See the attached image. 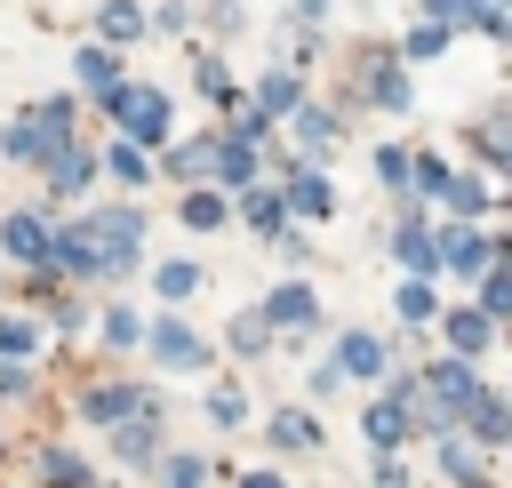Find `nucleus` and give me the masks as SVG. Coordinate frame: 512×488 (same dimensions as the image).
Returning <instances> with one entry per match:
<instances>
[{
	"instance_id": "nucleus-32",
	"label": "nucleus",
	"mask_w": 512,
	"mask_h": 488,
	"mask_svg": "<svg viewBox=\"0 0 512 488\" xmlns=\"http://www.w3.org/2000/svg\"><path fill=\"white\" fill-rule=\"evenodd\" d=\"M216 216H224V200H216V192H200V184H192V192H184V224H216Z\"/></svg>"
},
{
	"instance_id": "nucleus-44",
	"label": "nucleus",
	"mask_w": 512,
	"mask_h": 488,
	"mask_svg": "<svg viewBox=\"0 0 512 488\" xmlns=\"http://www.w3.org/2000/svg\"><path fill=\"white\" fill-rule=\"evenodd\" d=\"M248 488H280V480H272V472H248Z\"/></svg>"
},
{
	"instance_id": "nucleus-12",
	"label": "nucleus",
	"mask_w": 512,
	"mask_h": 488,
	"mask_svg": "<svg viewBox=\"0 0 512 488\" xmlns=\"http://www.w3.org/2000/svg\"><path fill=\"white\" fill-rule=\"evenodd\" d=\"M280 208H288V216H328V208H336V192H328V176H296Z\"/></svg>"
},
{
	"instance_id": "nucleus-37",
	"label": "nucleus",
	"mask_w": 512,
	"mask_h": 488,
	"mask_svg": "<svg viewBox=\"0 0 512 488\" xmlns=\"http://www.w3.org/2000/svg\"><path fill=\"white\" fill-rule=\"evenodd\" d=\"M168 488H208V472H200V456H168Z\"/></svg>"
},
{
	"instance_id": "nucleus-36",
	"label": "nucleus",
	"mask_w": 512,
	"mask_h": 488,
	"mask_svg": "<svg viewBox=\"0 0 512 488\" xmlns=\"http://www.w3.org/2000/svg\"><path fill=\"white\" fill-rule=\"evenodd\" d=\"M400 320H432V288H424V280L400 288Z\"/></svg>"
},
{
	"instance_id": "nucleus-33",
	"label": "nucleus",
	"mask_w": 512,
	"mask_h": 488,
	"mask_svg": "<svg viewBox=\"0 0 512 488\" xmlns=\"http://www.w3.org/2000/svg\"><path fill=\"white\" fill-rule=\"evenodd\" d=\"M200 288V264H160V296H192Z\"/></svg>"
},
{
	"instance_id": "nucleus-17",
	"label": "nucleus",
	"mask_w": 512,
	"mask_h": 488,
	"mask_svg": "<svg viewBox=\"0 0 512 488\" xmlns=\"http://www.w3.org/2000/svg\"><path fill=\"white\" fill-rule=\"evenodd\" d=\"M240 216H248V224H256L264 240H272V232L288 224V208H280V192H256V184H248V200H240Z\"/></svg>"
},
{
	"instance_id": "nucleus-10",
	"label": "nucleus",
	"mask_w": 512,
	"mask_h": 488,
	"mask_svg": "<svg viewBox=\"0 0 512 488\" xmlns=\"http://www.w3.org/2000/svg\"><path fill=\"white\" fill-rule=\"evenodd\" d=\"M152 352H160L168 368H200V360H208V352H200V336H192L184 320H160V328H152Z\"/></svg>"
},
{
	"instance_id": "nucleus-7",
	"label": "nucleus",
	"mask_w": 512,
	"mask_h": 488,
	"mask_svg": "<svg viewBox=\"0 0 512 488\" xmlns=\"http://www.w3.org/2000/svg\"><path fill=\"white\" fill-rule=\"evenodd\" d=\"M488 328H496L488 312H448V320H440V336H448V360H472V352H488V344H496Z\"/></svg>"
},
{
	"instance_id": "nucleus-30",
	"label": "nucleus",
	"mask_w": 512,
	"mask_h": 488,
	"mask_svg": "<svg viewBox=\"0 0 512 488\" xmlns=\"http://www.w3.org/2000/svg\"><path fill=\"white\" fill-rule=\"evenodd\" d=\"M32 344H40V328H32V320H0V352H8V360H24Z\"/></svg>"
},
{
	"instance_id": "nucleus-39",
	"label": "nucleus",
	"mask_w": 512,
	"mask_h": 488,
	"mask_svg": "<svg viewBox=\"0 0 512 488\" xmlns=\"http://www.w3.org/2000/svg\"><path fill=\"white\" fill-rule=\"evenodd\" d=\"M504 304H512V280H504V272H488V288H480V312H488V320H496V312H504Z\"/></svg>"
},
{
	"instance_id": "nucleus-31",
	"label": "nucleus",
	"mask_w": 512,
	"mask_h": 488,
	"mask_svg": "<svg viewBox=\"0 0 512 488\" xmlns=\"http://www.w3.org/2000/svg\"><path fill=\"white\" fill-rule=\"evenodd\" d=\"M376 184H408V152L400 144H376Z\"/></svg>"
},
{
	"instance_id": "nucleus-23",
	"label": "nucleus",
	"mask_w": 512,
	"mask_h": 488,
	"mask_svg": "<svg viewBox=\"0 0 512 488\" xmlns=\"http://www.w3.org/2000/svg\"><path fill=\"white\" fill-rule=\"evenodd\" d=\"M440 192H448V208H456V224H472V216H480V208H488V192H480V184H472V176H448V184H440Z\"/></svg>"
},
{
	"instance_id": "nucleus-19",
	"label": "nucleus",
	"mask_w": 512,
	"mask_h": 488,
	"mask_svg": "<svg viewBox=\"0 0 512 488\" xmlns=\"http://www.w3.org/2000/svg\"><path fill=\"white\" fill-rule=\"evenodd\" d=\"M96 24H104V40H136V32H144V8H136V0H104Z\"/></svg>"
},
{
	"instance_id": "nucleus-42",
	"label": "nucleus",
	"mask_w": 512,
	"mask_h": 488,
	"mask_svg": "<svg viewBox=\"0 0 512 488\" xmlns=\"http://www.w3.org/2000/svg\"><path fill=\"white\" fill-rule=\"evenodd\" d=\"M48 480H56V488H88V472H80V456H48Z\"/></svg>"
},
{
	"instance_id": "nucleus-41",
	"label": "nucleus",
	"mask_w": 512,
	"mask_h": 488,
	"mask_svg": "<svg viewBox=\"0 0 512 488\" xmlns=\"http://www.w3.org/2000/svg\"><path fill=\"white\" fill-rule=\"evenodd\" d=\"M208 416H216V424H240V416H248V408H240V392H232V384H224V392H208Z\"/></svg>"
},
{
	"instance_id": "nucleus-43",
	"label": "nucleus",
	"mask_w": 512,
	"mask_h": 488,
	"mask_svg": "<svg viewBox=\"0 0 512 488\" xmlns=\"http://www.w3.org/2000/svg\"><path fill=\"white\" fill-rule=\"evenodd\" d=\"M408 176H416V184H424V192H440V184H448V168H440V160H432V152H424V160H416V168H408Z\"/></svg>"
},
{
	"instance_id": "nucleus-3",
	"label": "nucleus",
	"mask_w": 512,
	"mask_h": 488,
	"mask_svg": "<svg viewBox=\"0 0 512 488\" xmlns=\"http://www.w3.org/2000/svg\"><path fill=\"white\" fill-rule=\"evenodd\" d=\"M432 256H440V264H448V272H488V264H496V240H488V232H480V224H448V232H440V248H432Z\"/></svg>"
},
{
	"instance_id": "nucleus-29",
	"label": "nucleus",
	"mask_w": 512,
	"mask_h": 488,
	"mask_svg": "<svg viewBox=\"0 0 512 488\" xmlns=\"http://www.w3.org/2000/svg\"><path fill=\"white\" fill-rule=\"evenodd\" d=\"M112 176H120V184H144V176H152V160H144L136 144H112Z\"/></svg>"
},
{
	"instance_id": "nucleus-15",
	"label": "nucleus",
	"mask_w": 512,
	"mask_h": 488,
	"mask_svg": "<svg viewBox=\"0 0 512 488\" xmlns=\"http://www.w3.org/2000/svg\"><path fill=\"white\" fill-rule=\"evenodd\" d=\"M224 184H248L256 176V144H232V136H216V160H208Z\"/></svg>"
},
{
	"instance_id": "nucleus-34",
	"label": "nucleus",
	"mask_w": 512,
	"mask_h": 488,
	"mask_svg": "<svg viewBox=\"0 0 512 488\" xmlns=\"http://www.w3.org/2000/svg\"><path fill=\"white\" fill-rule=\"evenodd\" d=\"M424 8H432V24H440V32H456V24H472V8H480V0H424Z\"/></svg>"
},
{
	"instance_id": "nucleus-18",
	"label": "nucleus",
	"mask_w": 512,
	"mask_h": 488,
	"mask_svg": "<svg viewBox=\"0 0 512 488\" xmlns=\"http://www.w3.org/2000/svg\"><path fill=\"white\" fill-rule=\"evenodd\" d=\"M400 432H408V392H400V400H392V408H384V400H376V408H368V440H376V448H392V440H400Z\"/></svg>"
},
{
	"instance_id": "nucleus-14",
	"label": "nucleus",
	"mask_w": 512,
	"mask_h": 488,
	"mask_svg": "<svg viewBox=\"0 0 512 488\" xmlns=\"http://www.w3.org/2000/svg\"><path fill=\"white\" fill-rule=\"evenodd\" d=\"M208 160H216V136H192V144H176V152H168V176L200 184V176H208Z\"/></svg>"
},
{
	"instance_id": "nucleus-16",
	"label": "nucleus",
	"mask_w": 512,
	"mask_h": 488,
	"mask_svg": "<svg viewBox=\"0 0 512 488\" xmlns=\"http://www.w3.org/2000/svg\"><path fill=\"white\" fill-rule=\"evenodd\" d=\"M392 248L408 256V272H440V256H432V240H424V224H416V216H400V232H392Z\"/></svg>"
},
{
	"instance_id": "nucleus-38",
	"label": "nucleus",
	"mask_w": 512,
	"mask_h": 488,
	"mask_svg": "<svg viewBox=\"0 0 512 488\" xmlns=\"http://www.w3.org/2000/svg\"><path fill=\"white\" fill-rule=\"evenodd\" d=\"M440 48H448L440 24H416V32H408V56H440Z\"/></svg>"
},
{
	"instance_id": "nucleus-4",
	"label": "nucleus",
	"mask_w": 512,
	"mask_h": 488,
	"mask_svg": "<svg viewBox=\"0 0 512 488\" xmlns=\"http://www.w3.org/2000/svg\"><path fill=\"white\" fill-rule=\"evenodd\" d=\"M144 408H152V392H128V384H96V392L80 400L88 424H128V416H144Z\"/></svg>"
},
{
	"instance_id": "nucleus-22",
	"label": "nucleus",
	"mask_w": 512,
	"mask_h": 488,
	"mask_svg": "<svg viewBox=\"0 0 512 488\" xmlns=\"http://www.w3.org/2000/svg\"><path fill=\"white\" fill-rule=\"evenodd\" d=\"M48 184H56V192H80V184H88V152H72V144H64V152L48 160Z\"/></svg>"
},
{
	"instance_id": "nucleus-20",
	"label": "nucleus",
	"mask_w": 512,
	"mask_h": 488,
	"mask_svg": "<svg viewBox=\"0 0 512 488\" xmlns=\"http://www.w3.org/2000/svg\"><path fill=\"white\" fill-rule=\"evenodd\" d=\"M296 144H304V152H328V144H336V112H312V104H304V112H296Z\"/></svg>"
},
{
	"instance_id": "nucleus-28",
	"label": "nucleus",
	"mask_w": 512,
	"mask_h": 488,
	"mask_svg": "<svg viewBox=\"0 0 512 488\" xmlns=\"http://www.w3.org/2000/svg\"><path fill=\"white\" fill-rule=\"evenodd\" d=\"M272 440H280V448H312L320 424H312V416H272Z\"/></svg>"
},
{
	"instance_id": "nucleus-5",
	"label": "nucleus",
	"mask_w": 512,
	"mask_h": 488,
	"mask_svg": "<svg viewBox=\"0 0 512 488\" xmlns=\"http://www.w3.org/2000/svg\"><path fill=\"white\" fill-rule=\"evenodd\" d=\"M48 264H64V272H104V248H96L88 224H72V232H48Z\"/></svg>"
},
{
	"instance_id": "nucleus-35",
	"label": "nucleus",
	"mask_w": 512,
	"mask_h": 488,
	"mask_svg": "<svg viewBox=\"0 0 512 488\" xmlns=\"http://www.w3.org/2000/svg\"><path fill=\"white\" fill-rule=\"evenodd\" d=\"M200 88H208L216 104H240V88H232V72H224V64H200Z\"/></svg>"
},
{
	"instance_id": "nucleus-21",
	"label": "nucleus",
	"mask_w": 512,
	"mask_h": 488,
	"mask_svg": "<svg viewBox=\"0 0 512 488\" xmlns=\"http://www.w3.org/2000/svg\"><path fill=\"white\" fill-rule=\"evenodd\" d=\"M464 416H472V432H480L488 448L504 440V400H496V392H472V408H464Z\"/></svg>"
},
{
	"instance_id": "nucleus-1",
	"label": "nucleus",
	"mask_w": 512,
	"mask_h": 488,
	"mask_svg": "<svg viewBox=\"0 0 512 488\" xmlns=\"http://www.w3.org/2000/svg\"><path fill=\"white\" fill-rule=\"evenodd\" d=\"M64 144H72V104L64 96H48L40 112H24V120L0 128V160H56Z\"/></svg>"
},
{
	"instance_id": "nucleus-26",
	"label": "nucleus",
	"mask_w": 512,
	"mask_h": 488,
	"mask_svg": "<svg viewBox=\"0 0 512 488\" xmlns=\"http://www.w3.org/2000/svg\"><path fill=\"white\" fill-rule=\"evenodd\" d=\"M72 72H80V80H88L96 96L112 88V56H104V48H80V56H72Z\"/></svg>"
},
{
	"instance_id": "nucleus-13",
	"label": "nucleus",
	"mask_w": 512,
	"mask_h": 488,
	"mask_svg": "<svg viewBox=\"0 0 512 488\" xmlns=\"http://www.w3.org/2000/svg\"><path fill=\"white\" fill-rule=\"evenodd\" d=\"M296 96H304V80L296 72H264V104H248L256 120H272V112H296Z\"/></svg>"
},
{
	"instance_id": "nucleus-27",
	"label": "nucleus",
	"mask_w": 512,
	"mask_h": 488,
	"mask_svg": "<svg viewBox=\"0 0 512 488\" xmlns=\"http://www.w3.org/2000/svg\"><path fill=\"white\" fill-rule=\"evenodd\" d=\"M368 88H376V104H384V112H400V104H408V80H400V64H376V80H368Z\"/></svg>"
},
{
	"instance_id": "nucleus-2",
	"label": "nucleus",
	"mask_w": 512,
	"mask_h": 488,
	"mask_svg": "<svg viewBox=\"0 0 512 488\" xmlns=\"http://www.w3.org/2000/svg\"><path fill=\"white\" fill-rule=\"evenodd\" d=\"M104 104H112L120 128H128L120 144H168V96H160V88H120V80H112Z\"/></svg>"
},
{
	"instance_id": "nucleus-24",
	"label": "nucleus",
	"mask_w": 512,
	"mask_h": 488,
	"mask_svg": "<svg viewBox=\"0 0 512 488\" xmlns=\"http://www.w3.org/2000/svg\"><path fill=\"white\" fill-rule=\"evenodd\" d=\"M104 344H112V352H128V344H144V320H136L128 304H112V312H104Z\"/></svg>"
},
{
	"instance_id": "nucleus-8",
	"label": "nucleus",
	"mask_w": 512,
	"mask_h": 488,
	"mask_svg": "<svg viewBox=\"0 0 512 488\" xmlns=\"http://www.w3.org/2000/svg\"><path fill=\"white\" fill-rule=\"evenodd\" d=\"M0 248L24 264H48V224L40 216H0Z\"/></svg>"
},
{
	"instance_id": "nucleus-6",
	"label": "nucleus",
	"mask_w": 512,
	"mask_h": 488,
	"mask_svg": "<svg viewBox=\"0 0 512 488\" xmlns=\"http://www.w3.org/2000/svg\"><path fill=\"white\" fill-rule=\"evenodd\" d=\"M424 384H432V400H440V416H464V408H472V392H480L464 360H432V376H424Z\"/></svg>"
},
{
	"instance_id": "nucleus-40",
	"label": "nucleus",
	"mask_w": 512,
	"mask_h": 488,
	"mask_svg": "<svg viewBox=\"0 0 512 488\" xmlns=\"http://www.w3.org/2000/svg\"><path fill=\"white\" fill-rule=\"evenodd\" d=\"M256 344H264V320L240 312V320H232V352H256Z\"/></svg>"
},
{
	"instance_id": "nucleus-9",
	"label": "nucleus",
	"mask_w": 512,
	"mask_h": 488,
	"mask_svg": "<svg viewBox=\"0 0 512 488\" xmlns=\"http://www.w3.org/2000/svg\"><path fill=\"white\" fill-rule=\"evenodd\" d=\"M256 320H264V328H304V320H312V288H304V280H288V288H272Z\"/></svg>"
},
{
	"instance_id": "nucleus-11",
	"label": "nucleus",
	"mask_w": 512,
	"mask_h": 488,
	"mask_svg": "<svg viewBox=\"0 0 512 488\" xmlns=\"http://www.w3.org/2000/svg\"><path fill=\"white\" fill-rule=\"evenodd\" d=\"M384 336H344V352H336V376H384Z\"/></svg>"
},
{
	"instance_id": "nucleus-25",
	"label": "nucleus",
	"mask_w": 512,
	"mask_h": 488,
	"mask_svg": "<svg viewBox=\"0 0 512 488\" xmlns=\"http://www.w3.org/2000/svg\"><path fill=\"white\" fill-rule=\"evenodd\" d=\"M440 472H448V480H464V488H480V464H472V448H464V440H440Z\"/></svg>"
}]
</instances>
